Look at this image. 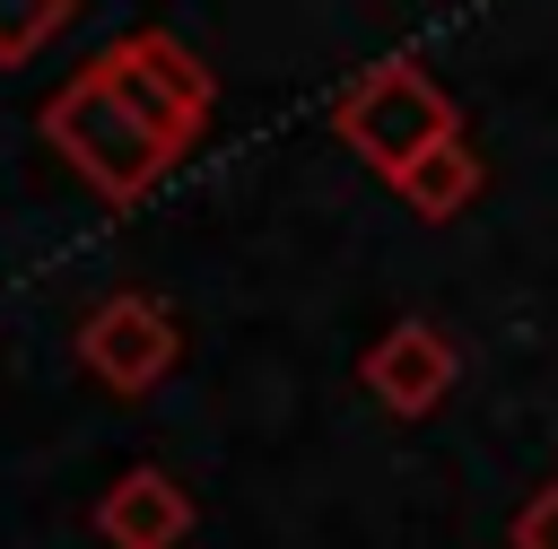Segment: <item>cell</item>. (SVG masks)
Returning <instances> with one entry per match:
<instances>
[{"instance_id":"52a82bcc","label":"cell","mask_w":558,"mask_h":549,"mask_svg":"<svg viewBox=\"0 0 558 549\" xmlns=\"http://www.w3.org/2000/svg\"><path fill=\"white\" fill-rule=\"evenodd\" d=\"M78 0H0V61H35L61 26H70Z\"/></svg>"},{"instance_id":"6da1fadb","label":"cell","mask_w":558,"mask_h":549,"mask_svg":"<svg viewBox=\"0 0 558 549\" xmlns=\"http://www.w3.org/2000/svg\"><path fill=\"white\" fill-rule=\"evenodd\" d=\"M209 105H218L209 61H201L183 35L140 26V35H122L113 52H96V61L44 105V139L96 183V200L140 209V192H148L166 166H183V148L201 139Z\"/></svg>"},{"instance_id":"5b68a950","label":"cell","mask_w":558,"mask_h":549,"mask_svg":"<svg viewBox=\"0 0 558 549\" xmlns=\"http://www.w3.org/2000/svg\"><path fill=\"white\" fill-rule=\"evenodd\" d=\"M96 532H105L113 549H174V540L192 532V497H183L166 471H122V479L105 488V505H96Z\"/></svg>"},{"instance_id":"7a4b0ae2","label":"cell","mask_w":558,"mask_h":549,"mask_svg":"<svg viewBox=\"0 0 558 549\" xmlns=\"http://www.w3.org/2000/svg\"><path fill=\"white\" fill-rule=\"evenodd\" d=\"M331 131L384 174V183H401L427 148H445V139H462V113H453V96L418 70V61H375L349 96H340V113H331Z\"/></svg>"},{"instance_id":"ba28073f","label":"cell","mask_w":558,"mask_h":549,"mask_svg":"<svg viewBox=\"0 0 558 549\" xmlns=\"http://www.w3.org/2000/svg\"><path fill=\"white\" fill-rule=\"evenodd\" d=\"M514 549H558V479L523 497V514H514Z\"/></svg>"},{"instance_id":"8992f818","label":"cell","mask_w":558,"mask_h":549,"mask_svg":"<svg viewBox=\"0 0 558 549\" xmlns=\"http://www.w3.org/2000/svg\"><path fill=\"white\" fill-rule=\"evenodd\" d=\"M392 192H401L418 218H462V209H471V192H480V157H471L462 139H445V148H427Z\"/></svg>"},{"instance_id":"277c9868","label":"cell","mask_w":558,"mask_h":549,"mask_svg":"<svg viewBox=\"0 0 558 549\" xmlns=\"http://www.w3.org/2000/svg\"><path fill=\"white\" fill-rule=\"evenodd\" d=\"M453 340L436 322H392L375 349H366V392L392 410V418H427L445 392H453Z\"/></svg>"},{"instance_id":"3957f363","label":"cell","mask_w":558,"mask_h":549,"mask_svg":"<svg viewBox=\"0 0 558 549\" xmlns=\"http://www.w3.org/2000/svg\"><path fill=\"white\" fill-rule=\"evenodd\" d=\"M78 357H87L113 392H148V383H166V375H174L183 331H174V314H166L157 296L122 288V296H105V305L78 322Z\"/></svg>"}]
</instances>
